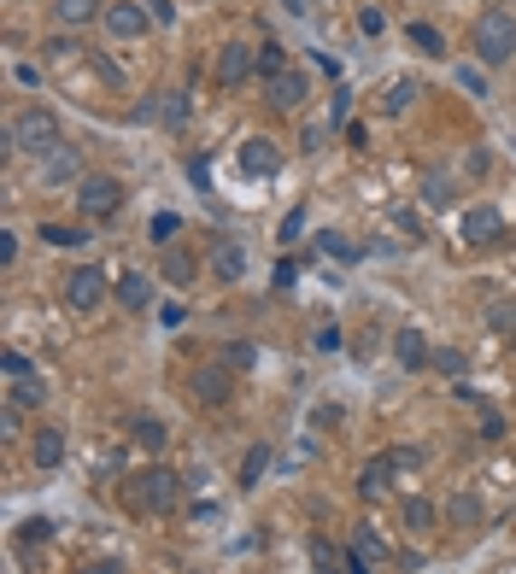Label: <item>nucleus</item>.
Here are the masks:
<instances>
[{
    "label": "nucleus",
    "instance_id": "obj_1",
    "mask_svg": "<svg viewBox=\"0 0 516 574\" xmlns=\"http://www.w3.org/2000/svg\"><path fill=\"white\" fill-rule=\"evenodd\" d=\"M177 493H182V475L165 469V464H153V469H141V475L124 486V504L141 510V516H165V510L177 504Z\"/></svg>",
    "mask_w": 516,
    "mask_h": 574
},
{
    "label": "nucleus",
    "instance_id": "obj_2",
    "mask_svg": "<svg viewBox=\"0 0 516 574\" xmlns=\"http://www.w3.org/2000/svg\"><path fill=\"white\" fill-rule=\"evenodd\" d=\"M6 147H12V153H35V158H42V153H59V147H65V141H59V118H53L47 106L18 111V118L6 123Z\"/></svg>",
    "mask_w": 516,
    "mask_h": 574
},
{
    "label": "nucleus",
    "instance_id": "obj_3",
    "mask_svg": "<svg viewBox=\"0 0 516 574\" xmlns=\"http://www.w3.org/2000/svg\"><path fill=\"white\" fill-rule=\"evenodd\" d=\"M475 53H482V65H505V59L516 53V24L511 12H482L475 18Z\"/></svg>",
    "mask_w": 516,
    "mask_h": 574
},
{
    "label": "nucleus",
    "instance_id": "obj_4",
    "mask_svg": "<svg viewBox=\"0 0 516 574\" xmlns=\"http://www.w3.org/2000/svg\"><path fill=\"white\" fill-rule=\"evenodd\" d=\"M71 199H77L82 217H112V211L124 206V182H118V177H82Z\"/></svg>",
    "mask_w": 516,
    "mask_h": 574
},
{
    "label": "nucleus",
    "instance_id": "obj_5",
    "mask_svg": "<svg viewBox=\"0 0 516 574\" xmlns=\"http://www.w3.org/2000/svg\"><path fill=\"white\" fill-rule=\"evenodd\" d=\"M499 234H505V217H499L493 206H470L458 217V241L463 246H499Z\"/></svg>",
    "mask_w": 516,
    "mask_h": 574
},
{
    "label": "nucleus",
    "instance_id": "obj_6",
    "mask_svg": "<svg viewBox=\"0 0 516 574\" xmlns=\"http://www.w3.org/2000/svg\"><path fill=\"white\" fill-rule=\"evenodd\" d=\"M100 299H106V270H94V264L71 270V282H65V305L71 311H94Z\"/></svg>",
    "mask_w": 516,
    "mask_h": 574
},
{
    "label": "nucleus",
    "instance_id": "obj_7",
    "mask_svg": "<svg viewBox=\"0 0 516 574\" xmlns=\"http://www.w3.org/2000/svg\"><path fill=\"white\" fill-rule=\"evenodd\" d=\"M387 540H382V533H370V528H358V533H352V557H347V574H376V569H382L387 563Z\"/></svg>",
    "mask_w": 516,
    "mask_h": 574
},
{
    "label": "nucleus",
    "instance_id": "obj_8",
    "mask_svg": "<svg viewBox=\"0 0 516 574\" xmlns=\"http://www.w3.org/2000/svg\"><path fill=\"white\" fill-rule=\"evenodd\" d=\"M141 118H147V123H165V129H182V123H188V94L165 89V94L141 100Z\"/></svg>",
    "mask_w": 516,
    "mask_h": 574
},
{
    "label": "nucleus",
    "instance_id": "obj_9",
    "mask_svg": "<svg viewBox=\"0 0 516 574\" xmlns=\"http://www.w3.org/2000/svg\"><path fill=\"white\" fill-rule=\"evenodd\" d=\"M212 71H217V82H247L258 71V53H253V47H241V42H229V47H217Z\"/></svg>",
    "mask_w": 516,
    "mask_h": 574
},
{
    "label": "nucleus",
    "instance_id": "obj_10",
    "mask_svg": "<svg viewBox=\"0 0 516 574\" xmlns=\"http://www.w3.org/2000/svg\"><path fill=\"white\" fill-rule=\"evenodd\" d=\"M147 18H153V12L135 6V0H118V6H106V30H112L118 42H135V35L147 30Z\"/></svg>",
    "mask_w": 516,
    "mask_h": 574
},
{
    "label": "nucleus",
    "instance_id": "obj_11",
    "mask_svg": "<svg viewBox=\"0 0 516 574\" xmlns=\"http://www.w3.org/2000/svg\"><path fill=\"white\" fill-rule=\"evenodd\" d=\"M241 170H247V177H276V170H282V153H276V141L253 135V141L241 147Z\"/></svg>",
    "mask_w": 516,
    "mask_h": 574
},
{
    "label": "nucleus",
    "instance_id": "obj_12",
    "mask_svg": "<svg viewBox=\"0 0 516 574\" xmlns=\"http://www.w3.org/2000/svg\"><path fill=\"white\" fill-rule=\"evenodd\" d=\"M264 89H270V106H282V111H293V106H300V100H305V77H300V71H276V77H270L264 82Z\"/></svg>",
    "mask_w": 516,
    "mask_h": 574
},
{
    "label": "nucleus",
    "instance_id": "obj_13",
    "mask_svg": "<svg viewBox=\"0 0 516 574\" xmlns=\"http://www.w3.org/2000/svg\"><path fill=\"white\" fill-rule=\"evenodd\" d=\"M393 358H399L405 369H423V364H428V358H435V352H428V340H423V334H416V329H399V334H393Z\"/></svg>",
    "mask_w": 516,
    "mask_h": 574
},
{
    "label": "nucleus",
    "instance_id": "obj_14",
    "mask_svg": "<svg viewBox=\"0 0 516 574\" xmlns=\"http://www.w3.org/2000/svg\"><path fill=\"white\" fill-rule=\"evenodd\" d=\"M194 398H200V405H224L229 398V369H194Z\"/></svg>",
    "mask_w": 516,
    "mask_h": 574
},
{
    "label": "nucleus",
    "instance_id": "obj_15",
    "mask_svg": "<svg viewBox=\"0 0 516 574\" xmlns=\"http://www.w3.org/2000/svg\"><path fill=\"white\" fill-rule=\"evenodd\" d=\"M118 299H124L129 311H141V305H153V282L141 276V270H129V276H118V287H112Z\"/></svg>",
    "mask_w": 516,
    "mask_h": 574
},
{
    "label": "nucleus",
    "instance_id": "obj_16",
    "mask_svg": "<svg viewBox=\"0 0 516 574\" xmlns=\"http://www.w3.org/2000/svg\"><path fill=\"white\" fill-rule=\"evenodd\" d=\"M411 100H423V89H416L411 77H399V82H387V94H382V111H387V118H405V111H411Z\"/></svg>",
    "mask_w": 516,
    "mask_h": 574
},
{
    "label": "nucleus",
    "instance_id": "obj_17",
    "mask_svg": "<svg viewBox=\"0 0 516 574\" xmlns=\"http://www.w3.org/2000/svg\"><path fill=\"white\" fill-rule=\"evenodd\" d=\"M30 457H35V469H53L59 457H65V434L42 428V434H35V445H30Z\"/></svg>",
    "mask_w": 516,
    "mask_h": 574
},
{
    "label": "nucleus",
    "instance_id": "obj_18",
    "mask_svg": "<svg viewBox=\"0 0 516 574\" xmlns=\"http://www.w3.org/2000/svg\"><path fill=\"white\" fill-rule=\"evenodd\" d=\"M387 481H393V464H387V457H370V464L358 469V493H364V498L387 493Z\"/></svg>",
    "mask_w": 516,
    "mask_h": 574
},
{
    "label": "nucleus",
    "instance_id": "obj_19",
    "mask_svg": "<svg viewBox=\"0 0 516 574\" xmlns=\"http://www.w3.org/2000/svg\"><path fill=\"white\" fill-rule=\"evenodd\" d=\"M452 194H458V182H452L446 170H428V177H423V199H428L435 211H446V206H452Z\"/></svg>",
    "mask_w": 516,
    "mask_h": 574
},
{
    "label": "nucleus",
    "instance_id": "obj_20",
    "mask_svg": "<svg viewBox=\"0 0 516 574\" xmlns=\"http://www.w3.org/2000/svg\"><path fill=\"white\" fill-rule=\"evenodd\" d=\"M212 270H217V276H224V282H235L241 270H247V253H241L235 241H224V246H217V253H212Z\"/></svg>",
    "mask_w": 516,
    "mask_h": 574
},
{
    "label": "nucleus",
    "instance_id": "obj_21",
    "mask_svg": "<svg viewBox=\"0 0 516 574\" xmlns=\"http://www.w3.org/2000/svg\"><path fill=\"white\" fill-rule=\"evenodd\" d=\"M270 457H276L270 445H253V452H247V464H241V486H247V493H253V486L270 475Z\"/></svg>",
    "mask_w": 516,
    "mask_h": 574
},
{
    "label": "nucleus",
    "instance_id": "obj_22",
    "mask_svg": "<svg viewBox=\"0 0 516 574\" xmlns=\"http://www.w3.org/2000/svg\"><path fill=\"white\" fill-rule=\"evenodd\" d=\"M165 282L170 287H188L194 282V258L182 253V246H170V253H165Z\"/></svg>",
    "mask_w": 516,
    "mask_h": 574
},
{
    "label": "nucleus",
    "instance_id": "obj_23",
    "mask_svg": "<svg viewBox=\"0 0 516 574\" xmlns=\"http://www.w3.org/2000/svg\"><path fill=\"white\" fill-rule=\"evenodd\" d=\"M65 177H77V153H71V147H59V153H47L42 182H65Z\"/></svg>",
    "mask_w": 516,
    "mask_h": 574
},
{
    "label": "nucleus",
    "instance_id": "obj_24",
    "mask_svg": "<svg viewBox=\"0 0 516 574\" xmlns=\"http://www.w3.org/2000/svg\"><path fill=\"white\" fill-rule=\"evenodd\" d=\"M276 71H288V47H282V42H264V47H258V77H276Z\"/></svg>",
    "mask_w": 516,
    "mask_h": 574
},
{
    "label": "nucleus",
    "instance_id": "obj_25",
    "mask_svg": "<svg viewBox=\"0 0 516 574\" xmlns=\"http://www.w3.org/2000/svg\"><path fill=\"white\" fill-rule=\"evenodd\" d=\"M53 12H59V24H89L100 12V0H53Z\"/></svg>",
    "mask_w": 516,
    "mask_h": 574
},
{
    "label": "nucleus",
    "instance_id": "obj_26",
    "mask_svg": "<svg viewBox=\"0 0 516 574\" xmlns=\"http://www.w3.org/2000/svg\"><path fill=\"white\" fill-rule=\"evenodd\" d=\"M446 516L470 528V521H482V498H475V493H458V498H452V504H446Z\"/></svg>",
    "mask_w": 516,
    "mask_h": 574
},
{
    "label": "nucleus",
    "instance_id": "obj_27",
    "mask_svg": "<svg viewBox=\"0 0 516 574\" xmlns=\"http://www.w3.org/2000/svg\"><path fill=\"white\" fill-rule=\"evenodd\" d=\"M411 47H423V53H446V35H440L435 24H411Z\"/></svg>",
    "mask_w": 516,
    "mask_h": 574
},
{
    "label": "nucleus",
    "instance_id": "obj_28",
    "mask_svg": "<svg viewBox=\"0 0 516 574\" xmlns=\"http://www.w3.org/2000/svg\"><path fill=\"white\" fill-rule=\"evenodd\" d=\"M135 440H141L147 452H158V445H165L170 434H165V422H158V416H141V422H135Z\"/></svg>",
    "mask_w": 516,
    "mask_h": 574
},
{
    "label": "nucleus",
    "instance_id": "obj_29",
    "mask_svg": "<svg viewBox=\"0 0 516 574\" xmlns=\"http://www.w3.org/2000/svg\"><path fill=\"white\" fill-rule=\"evenodd\" d=\"M42 398H47V387L42 381H18V387H12V405H18V410H35V405H42Z\"/></svg>",
    "mask_w": 516,
    "mask_h": 574
},
{
    "label": "nucleus",
    "instance_id": "obj_30",
    "mask_svg": "<svg viewBox=\"0 0 516 574\" xmlns=\"http://www.w3.org/2000/svg\"><path fill=\"white\" fill-rule=\"evenodd\" d=\"M311 563H317V574H347V569H340V557H335V545H329V540H311Z\"/></svg>",
    "mask_w": 516,
    "mask_h": 574
},
{
    "label": "nucleus",
    "instance_id": "obj_31",
    "mask_svg": "<svg viewBox=\"0 0 516 574\" xmlns=\"http://www.w3.org/2000/svg\"><path fill=\"white\" fill-rule=\"evenodd\" d=\"M317 241H323V253H335V258H340V264H358V258H364V253H358V246H352V241H347V234H317Z\"/></svg>",
    "mask_w": 516,
    "mask_h": 574
},
{
    "label": "nucleus",
    "instance_id": "obj_32",
    "mask_svg": "<svg viewBox=\"0 0 516 574\" xmlns=\"http://www.w3.org/2000/svg\"><path fill=\"white\" fill-rule=\"evenodd\" d=\"M311 346H317V352H340V346H347V334H340V322H317Z\"/></svg>",
    "mask_w": 516,
    "mask_h": 574
},
{
    "label": "nucleus",
    "instance_id": "obj_33",
    "mask_svg": "<svg viewBox=\"0 0 516 574\" xmlns=\"http://www.w3.org/2000/svg\"><path fill=\"white\" fill-rule=\"evenodd\" d=\"M42 241L47 246H77V241H89L82 229H65V223H42Z\"/></svg>",
    "mask_w": 516,
    "mask_h": 574
},
{
    "label": "nucleus",
    "instance_id": "obj_34",
    "mask_svg": "<svg viewBox=\"0 0 516 574\" xmlns=\"http://www.w3.org/2000/svg\"><path fill=\"white\" fill-rule=\"evenodd\" d=\"M405 521H411V528H435V504H428V498H411V504H405Z\"/></svg>",
    "mask_w": 516,
    "mask_h": 574
},
{
    "label": "nucleus",
    "instance_id": "obj_35",
    "mask_svg": "<svg viewBox=\"0 0 516 574\" xmlns=\"http://www.w3.org/2000/svg\"><path fill=\"white\" fill-rule=\"evenodd\" d=\"M0 369H6L12 381H30V376H35V364H30L24 352H6V358H0Z\"/></svg>",
    "mask_w": 516,
    "mask_h": 574
},
{
    "label": "nucleus",
    "instance_id": "obj_36",
    "mask_svg": "<svg viewBox=\"0 0 516 574\" xmlns=\"http://www.w3.org/2000/svg\"><path fill=\"white\" fill-rule=\"evenodd\" d=\"M387 464H393V469H423V452H416V445H393Z\"/></svg>",
    "mask_w": 516,
    "mask_h": 574
},
{
    "label": "nucleus",
    "instance_id": "obj_37",
    "mask_svg": "<svg viewBox=\"0 0 516 574\" xmlns=\"http://www.w3.org/2000/svg\"><path fill=\"white\" fill-rule=\"evenodd\" d=\"M253 358H258L253 340H235V346H229V369H253Z\"/></svg>",
    "mask_w": 516,
    "mask_h": 574
},
{
    "label": "nucleus",
    "instance_id": "obj_38",
    "mask_svg": "<svg viewBox=\"0 0 516 574\" xmlns=\"http://www.w3.org/2000/svg\"><path fill=\"white\" fill-rule=\"evenodd\" d=\"M358 30H364V35H382V30H387V18H382L376 6H358Z\"/></svg>",
    "mask_w": 516,
    "mask_h": 574
},
{
    "label": "nucleus",
    "instance_id": "obj_39",
    "mask_svg": "<svg viewBox=\"0 0 516 574\" xmlns=\"http://www.w3.org/2000/svg\"><path fill=\"white\" fill-rule=\"evenodd\" d=\"M487 322L505 329V334H516V305H493V311H487Z\"/></svg>",
    "mask_w": 516,
    "mask_h": 574
},
{
    "label": "nucleus",
    "instance_id": "obj_40",
    "mask_svg": "<svg viewBox=\"0 0 516 574\" xmlns=\"http://www.w3.org/2000/svg\"><path fill=\"white\" fill-rule=\"evenodd\" d=\"M305 234V206L300 211H288V217H282V241H300Z\"/></svg>",
    "mask_w": 516,
    "mask_h": 574
},
{
    "label": "nucleus",
    "instance_id": "obj_41",
    "mask_svg": "<svg viewBox=\"0 0 516 574\" xmlns=\"http://www.w3.org/2000/svg\"><path fill=\"white\" fill-rule=\"evenodd\" d=\"M177 229H182V223L170 217V211H158V217H153V241H170V234H177Z\"/></svg>",
    "mask_w": 516,
    "mask_h": 574
},
{
    "label": "nucleus",
    "instance_id": "obj_42",
    "mask_svg": "<svg viewBox=\"0 0 516 574\" xmlns=\"http://www.w3.org/2000/svg\"><path fill=\"white\" fill-rule=\"evenodd\" d=\"M482 434H487V440H499V434H505V416H499V410H493V405H487V410H482Z\"/></svg>",
    "mask_w": 516,
    "mask_h": 574
},
{
    "label": "nucleus",
    "instance_id": "obj_43",
    "mask_svg": "<svg viewBox=\"0 0 516 574\" xmlns=\"http://www.w3.org/2000/svg\"><path fill=\"white\" fill-rule=\"evenodd\" d=\"M458 82H463V89H470V94H487V77H482V71H475V65H463V71H458Z\"/></svg>",
    "mask_w": 516,
    "mask_h": 574
},
{
    "label": "nucleus",
    "instance_id": "obj_44",
    "mask_svg": "<svg viewBox=\"0 0 516 574\" xmlns=\"http://www.w3.org/2000/svg\"><path fill=\"white\" fill-rule=\"evenodd\" d=\"M47 533H53V521H42V516H35V521H24V545H35V540H47Z\"/></svg>",
    "mask_w": 516,
    "mask_h": 574
},
{
    "label": "nucleus",
    "instance_id": "obj_45",
    "mask_svg": "<svg viewBox=\"0 0 516 574\" xmlns=\"http://www.w3.org/2000/svg\"><path fill=\"white\" fill-rule=\"evenodd\" d=\"M428 364H435V369H446V376H458V369H463V358H458V352H435Z\"/></svg>",
    "mask_w": 516,
    "mask_h": 574
},
{
    "label": "nucleus",
    "instance_id": "obj_46",
    "mask_svg": "<svg viewBox=\"0 0 516 574\" xmlns=\"http://www.w3.org/2000/svg\"><path fill=\"white\" fill-rule=\"evenodd\" d=\"M293 282H300V264H293V258H282V264H276V287H293Z\"/></svg>",
    "mask_w": 516,
    "mask_h": 574
},
{
    "label": "nucleus",
    "instance_id": "obj_47",
    "mask_svg": "<svg viewBox=\"0 0 516 574\" xmlns=\"http://www.w3.org/2000/svg\"><path fill=\"white\" fill-rule=\"evenodd\" d=\"M282 12H288V18H311L317 0H282Z\"/></svg>",
    "mask_w": 516,
    "mask_h": 574
},
{
    "label": "nucleus",
    "instance_id": "obj_48",
    "mask_svg": "<svg viewBox=\"0 0 516 574\" xmlns=\"http://www.w3.org/2000/svg\"><path fill=\"white\" fill-rule=\"evenodd\" d=\"M188 177H194V188H212V170H205V158H194Z\"/></svg>",
    "mask_w": 516,
    "mask_h": 574
},
{
    "label": "nucleus",
    "instance_id": "obj_49",
    "mask_svg": "<svg viewBox=\"0 0 516 574\" xmlns=\"http://www.w3.org/2000/svg\"><path fill=\"white\" fill-rule=\"evenodd\" d=\"M0 434H18V405L6 398V410H0Z\"/></svg>",
    "mask_w": 516,
    "mask_h": 574
},
{
    "label": "nucleus",
    "instance_id": "obj_50",
    "mask_svg": "<svg viewBox=\"0 0 516 574\" xmlns=\"http://www.w3.org/2000/svg\"><path fill=\"white\" fill-rule=\"evenodd\" d=\"M77 53V42H65V35H59V42H47V59H71Z\"/></svg>",
    "mask_w": 516,
    "mask_h": 574
},
{
    "label": "nucleus",
    "instance_id": "obj_51",
    "mask_svg": "<svg viewBox=\"0 0 516 574\" xmlns=\"http://www.w3.org/2000/svg\"><path fill=\"white\" fill-rule=\"evenodd\" d=\"M147 6H153V18H158V24H170V18H177V6H170V0H147Z\"/></svg>",
    "mask_w": 516,
    "mask_h": 574
},
{
    "label": "nucleus",
    "instance_id": "obj_52",
    "mask_svg": "<svg viewBox=\"0 0 516 574\" xmlns=\"http://www.w3.org/2000/svg\"><path fill=\"white\" fill-rule=\"evenodd\" d=\"M82 574H124V569H118V563H89Z\"/></svg>",
    "mask_w": 516,
    "mask_h": 574
}]
</instances>
